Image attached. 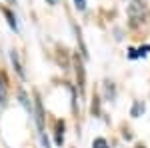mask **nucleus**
Listing matches in <instances>:
<instances>
[{
  "mask_svg": "<svg viewBox=\"0 0 150 148\" xmlns=\"http://www.w3.org/2000/svg\"><path fill=\"white\" fill-rule=\"evenodd\" d=\"M146 16V4L142 0H132L130 6H128V18H130V24L132 26H138Z\"/></svg>",
  "mask_w": 150,
  "mask_h": 148,
  "instance_id": "nucleus-1",
  "label": "nucleus"
},
{
  "mask_svg": "<svg viewBox=\"0 0 150 148\" xmlns=\"http://www.w3.org/2000/svg\"><path fill=\"white\" fill-rule=\"evenodd\" d=\"M36 122H38V128H40V132H42V130H44V114H42L40 100H36Z\"/></svg>",
  "mask_w": 150,
  "mask_h": 148,
  "instance_id": "nucleus-2",
  "label": "nucleus"
},
{
  "mask_svg": "<svg viewBox=\"0 0 150 148\" xmlns=\"http://www.w3.org/2000/svg\"><path fill=\"white\" fill-rule=\"evenodd\" d=\"M6 100H8V88H6V82H4V78L0 76V104L4 106V104H6Z\"/></svg>",
  "mask_w": 150,
  "mask_h": 148,
  "instance_id": "nucleus-3",
  "label": "nucleus"
},
{
  "mask_svg": "<svg viewBox=\"0 0 150 148\" xmlns=\"http://www.w3.org/2000/svg\"><path fill=\"white\" fill-rule=\"evenodd\" d=\"M2 12L6 14V18H8V24H10V28H14V30H16L18 26H16V18H14V14H12L8 8H2Z\"/></svg>",
  "mask_w": 150,
  "mask_h": 148,
  "instance_id": "nucleus-4",
  "label": "nucleus"
},
{
  "mask_svg": "<svg viewBox=\"0 0 150 148\" xmlns=\"http://www.w3.org/2000/svg\"><path fill=\"white\" fill-rule=\"evenodd\" d=\"M64 142V124L62 122H58V132H56V144L60 146Z\"/></svg>",
  "mask_w": 150,
  "mask_h": 148,
  "instance_id": "nucleus-5",
  "label": "nucleus"
},
{
  "mask_svg": "<svg viewBox=\"0 0 150 148\" xmlns=\"http://www.w3.org/2000/svg\"><path fill=\"white\" fill-rule=\"evenodd\" d=\"M92 148H108V142H106L104 138H96L92 142Z\"/></svg>",
  "mask_w": 150,
  "mask_h": 148,
  "instance_id": "nucleus-6",
  "label": "nucleus"
},
{
  "mask_svg": "<svg viewBox=\"0 0 150 148\" xmlns=\"http://www.w3.org/2000/svg\"><path fill=\"white\" fill-rule=\"evenodd\" d=\"M140 112H144V104L136 102V104H134V108H132V116H138Z\"/></svg>",
  "mask_w": 150,
  "mask_h": 148,
  "instance_id": "nucleus-7",
  "label": "nucleus"
},
{
  "mask_svg": "<svg viewBox=\"0 0 150 148\" xmlns=\"http://www.w3.org/2000/svg\"><path fill=\"white\" fill-rule=\"evenodd\" d=\"M74 4H76L78 10H84L86 8V0H74Z\"/></svg>",
  "mask_w": 150,
  "mask_h": 148,
  "instance_id": "nucleus-8",
  "label": "nucleus"
},
{
  "mask_svg": "<svg viewBox=\"0 0 150 148\" xmlns=\"http://www.w3.org/2000/svg\"><path fill=\"white\" fill-rule=\"evenodd\" d=\"M46 2H48V4H56L58 0H46Z\"/></svg>",
  "mask_w": 150,
  "mask_h": 148,
  "instance_id": "nucleus-9",
  "label": "nucleus"
},
{
  "mask_svg": "<svg viewBox=\"0 0 150 148\" xmlns=\"http://www.w3.org/2000/svg\"><path fill=\"white\" fill-rule=\"evenodd\" d=\"M136 148H144V146H136Z\"/></svg>",
  "mask_w": 150,
  "mask_h": 148,
  "instance_id": "nucleus-10",
  "label": "nucleus"
}]
</instances>
